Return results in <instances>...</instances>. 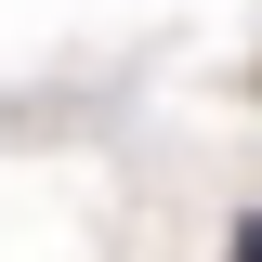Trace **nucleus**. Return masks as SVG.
<instances>
[{
  "label": "nucleus",
  "mask_w": 262,
  "mask_h": 262,
  "mask_svg": "<svg viewBox=\"0 0 262 262\" xmlns=\"http://www.w3.org/2000/svg\"><path fill=\"white\" fill-rule=\"evenodd\" d=\"M236 262H262V223H249V236H236Z\"/></svg>",
  "instance_id": "obj_1"
}]
</instances>
